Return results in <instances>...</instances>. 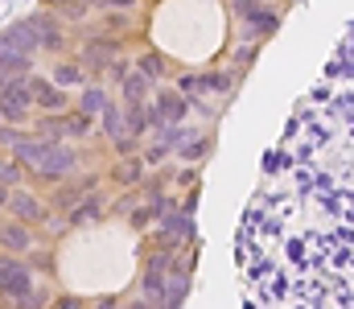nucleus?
Instances as JSON below:
<instances>
[{"instance_id": "1", "label": "nucleus", "mask_w": 354, "mask_h": 309, "mask_svg": "<svg viewBox=\"0 0 354 309\" xmlns=\"http://www.w3.org/2000/svg\"><path fill=\"white\" fill-rule=\"evenodd\" d=\"M33 107V95H29V83L25 79H12L0 87V120L4 124H21Z\"/></svg>"}, {"instance_id": "2", "label": "nucleus", "mask_w": 354, "mask_h": 309, "mask_svg": "<svg viewBox=\"0 0 354 309\" xmlns=\"http://www.w3.org/2000/svg\"><path fill=\"white\" fill-rule=\"evenodd\" d=\"M29 289H33L29 268H25L21 260H12V256H0V293L21 297V293H29Z\"/></svg>"}, {"instance_id": "3", "label": "nucleus", "mask_w": 354, "mask_h": 309, "mask_svg": "<svg viewBox=\"0 0 354 309\" xmlns=\"http://www.w3.org/2000/svg\"><path fill=\"white\" fill-rule=\"evenodd\" d=\"M0 50L33 58V50H37V33H33V25H29V21H17L12 29H4V37H0Z\"/></svg>"}, {"instance_id": "4", "label": "nucleus", "mask_w": 354, "mask_h": 309, "mask_svg": "<svg viewBox=\"0 0 354 309\" xmlns=\"http://www.w3.org/2000/svg\"><path fill=\"white\" fill-rule=\"evenodd\" d=\"M54 144H58V140H33V136H21V140L12 144V153H17V165H33V169H41V165L50 161Z\"/></svg>"}, {"instance_id": "5", "label": "nucleus", "mask_w": 354, "mask_h": 309, "mask_svg": "<svg viewBox=\"0 0 354 309\" xmlns=\"http://www.w3.org/2000/svg\"><path fill=\"white\" fill-rule=\"evenodd\" d=\"M71 169H75V149H66V144H54V153H50V161L37 169V178H46V182H62Z\"/></svg>"}, {"instance_id": "6", "label": "nucleus", "mask_w": 354, "mask_h": 309, "mask_svg": "<svg viewBox=\"0 0 354 309\" xmlns=\"http://www.w3.org/2000/svg\"><path fill=\"white\" fill-rule=\"evenodd\" d=\"M4 206H8V210H17V218H25V223H46V218H50V210L37 203L33 194H25V190H12Z\"/></svg>"}, {"instance_id": "7", "label": "nucleus", "mask_w": 354, "mask_h": 309, "mask_svg": "<svg viewBox=\"0 0 354 309\" xmlns=\"http://www.w3.org/2000/svg\"><path fill=\"white\" fill-rule=\"evenodd\" d=\"M29 95H33V103H41V111H62L66 107V91L54 87V83H46V79H33Z\"/></svg>"}, {"instance_id": "8", "label": "nucleus", "mask_w": 354, "mask_h": 309, "mask_svg": "<svg viewBox=\"0 0 354 309\" xmlns=\"http://www.w3.org/2000/svg\"><path fill=\"white\" fill-rule=\"evenodd\" d=\"M153 120H161V124H181V120H185V95L161 91V95H157V115H153Z\"/></svg>"}, {"instance_id": "9", "label": "nucleus", "mask_w": 354, "mask_h": 309, "mask_svg": "<svg viewBox=\"0 0 354 309\" xmlns=\"http://www.w3.org/2000/svg\"><path fill=\"white\" fill-rule=\"evenodd\" d=\"M0 247H4V252H25V247H29V231H25L21 223H4V227H0Z\"/></svg>"}, {"instance_id": "10", "label": "nucleus", "mask_w": 354, "mask_h": 309, "mask_svg": "<svg viewBox=\"0 0 354 309\" xmlns=\"http://www.w3.org/2000/svg\"><path fill=\"white\" fill-rule=\"evenodd\" d=\"M124 100H128V103H145V100H149V79H145L140 71L124 79Z\"/></svg>"}, {"instance_id": "11", "label": "nucleus", "mask_w": 354, "mask_h": 309, "mask_svg": "<svg viewBox=\"0 0 354 309\" xmlns=\"http://www.w3.org/2000/svg\"><path fill=\"white\" fill-rule=\"evenodd\" d=\"M103 107H107V91H103V87H87V91H83V103H79V111H83V115H99Z\"/></svg>"}, {"instance_id": "12", "label": "nucleus", "mask_w": 354, "mask_h": 309, "mask_svg": "<svg viewBox=\"0 0 354 309\" xmlns=\"http://www.w3.org/2000/svg\"><path fill=\"white\" fill-rule=\"evenodd\" d=\"M99 115H103V132H111V136L120 140V136H124V115H120V111H115L111 103H107V107H103Z\"/></svg>"}, {"instance_id": "13", "label": "nucleus", "mask_w": 354, "mask_h": 309, "mask_svg": "<svg viewBox=\"0 0 354 309\" xmlns=\"http://www.w3.org/2000/svg\"><path fill=\"white\" fill-rule=\"evenodd\" d=\"M128 124H132L136 132H145V128L153 124V115H149V107H145V103H128Z\"/></svg>"}, {"instance_id": "14", "label": "nucleus", "mask_w": 354, "mask_h": 309, "mask_svg": "<svg viewBox=\"0 0 354 309\" xmlns=\"http://www.w3.org/2000/svg\"><path fill=\"white\" fill-rule=\"evenodd\" d=\"M136 71H140V75H145V79H157V75H161V71H165V62H161V58H157V54H145V58H140V62H136Z\"/></svg>"}, {"instance_id": "15", "label": "nucleus", "mask_w": 354, "mask_h": 309, "mask_svg": "<svg viewBox=\"0 0 354 309\" xmlns=\"http://www.w3.org/2000/svg\"><path fill=\"white\" fill-rule=\"evenodd\" d=\"M91 218H99V203L91 198V203H83L79 210H71V227H79V223H91Z\"/></svg>"}, {"instance_id": "16", "label": "nucleus", "mask_w": 354, "mask_h": 309, "mask_svg": "<svg viewBox=\"0 0 354 309\" xmlns=\"http://www.w3.org/2000/svg\"><path fill=\"white\" fill-rule=\"evenodd\" d=\"M198 87H210V91H231V75H202L194 79Z\"/></svg>"}, {"instance_id": "17", "label": "nucleus", "mask_w": 354, "mask_h": 309, "mask_svg": "<svg viewBox=\"0 0 354 309\" xmlns=\"http://www.w3.org/2000/svg\"><path fill=\"white\" fill-rule=\"evenodd\" d=\"M54 79H58V83H62V87H71V83H83V71H79V66H71V62H62V66H58V75H54Z\"/></svg>"}, {"instance_id": "18", "label": "nucleus", "mask_w": 354, "mask_h": 309, "mask_svg": "<svg viewBox=\"0 0 354 309\" xmlns=\"http://www.w3.org/2000/svg\"><path fill=\"white\" fill-rule=\"evenodd\" d=\"M17 182H21V165H17V161H12V165L0 161V186L8 190V186H17Z\"/></svg>"}, {"instance_id": "19", "label": "nucleus", "mask_w": 354, "mask_h": 309, "mask_svg": "<svg viewBox=\"0 0 354 309\" xmlns=\"http://www.w3.org/2000/svg\"><path fill=\"white\" fill-rule=\"evenodd\" d=\"M202 153H210V140H198V136H194V140H189V149H185V157H189V161H198Z\"/></svg>"}, {"instance_id": "20", "label": "nucleus", "mask_w": 354, "mask_h": 309, "mask_svg": "<svg viewBox=\"0 0 354 309\" xmlns=\"http://www.w3.org/2000/svg\"><path fill=\"white\" fill-rule=\"evenodd\" d=\"M136 174H140V161H132V165H124V169H120V182H136Z\"/></svg>"}, {"instance_id": "21", "label": "nucleus", "mask_w": 354, "mask_h": 309, "mask_svg": "<svg viewBox=\"0 0 354 309\" xmlns=\"http://www.w3.org/2000/svg\"><path fill=\"white\" fill-rule=\"evenodd\" d=\"M99 4H107V8H132L136 0H99Z\"/></svg>"}, {"instance_id": "22", "label": "nucleus", "mask_w": 354, "mask_h": 309, "mask_svg": "<svg viewBox=\"0 0 354 309\" xmlns=\"http://www.w3.org/2000/svg\"><path fill=\"white\" fill-rule=\"evenodd\" d=\"M8 203V190H4V186H0V206Z\"/></svg>"}, {"instance_id": "23", "label": "nucleus", "mask_w": 354, "mask_h": 309, "mask_svg": "<svg viewBox=\"0 0 354 309\" xmlns=\"http://www.w3.org/2000/svg\"><path fill=\"white\" fill-rule=\"evenodd\" d=\"M132 309H149V306H145V301H136V306H132Z\"/></svg>"}]
</instances>
